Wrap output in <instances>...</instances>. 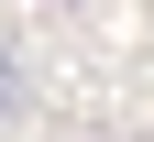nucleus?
I'll use <instances>...</instances> for the list:
<instances>
[{"label": "nucleus", "mask_w": 154, "mask_h": 142, "mask_svg": "<svg viewBox=\"0 0 154 142\" xmlns=\"http://www.w3.org/2000/svg\"><path fill=\"white\" fill-rule=\"evenodd\" d=\"M0 77H11V66H0Z\"/></svg>", "instance_id": "nucleus-1"}]
</instances>
